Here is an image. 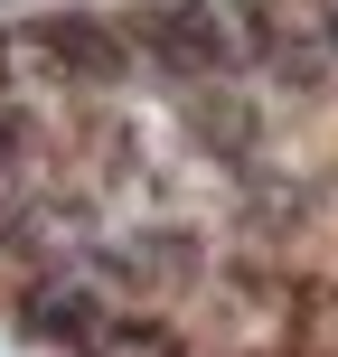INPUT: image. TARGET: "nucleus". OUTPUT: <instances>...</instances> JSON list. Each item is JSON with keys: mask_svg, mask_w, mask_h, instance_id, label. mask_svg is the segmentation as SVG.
<instances>
[{"mask_svg": "<svg viewBox=\"0 0 338 357\" xmlns=\"http://www.w3.org/2000/svg\"><path fill=\"white\" fill-rule=\"evenodd\" d=\"M188 348H197V329L178 320V310H151V301L104 310V320L75 339V357H188Z\"/></svg>", "mask_w": 338, "mask_h": 357, "instance_id": "obj_1", "label": "nucleus"}]
</instances>
